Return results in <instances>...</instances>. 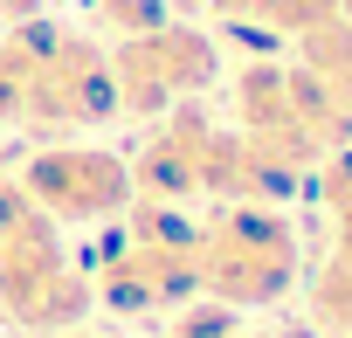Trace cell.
Here are the masks:
<instances>
[{"mask_svg":"<svg viewBox=\"0 0 352 338\" xmlns=\"http://www.w3.org/2000/svg\"><path fill=\"white\" fill-rule=\"evenodd\" d=\"M111 117H118V90L104 42L42 14L0 28V131L76 138Z\"/></svg>","mask_w":352,"mask_h":338,"instance_id":"obj_1","label":"cell"},{"mask_svg":"<svg viewBox=\"0 0 352 338\" xmlns=\"http://www.w3.org/2000/svg\"><path fill=\"white\" fill-rule=\"evenodd\" d=\"M90 304V269L63 249L56 221L21 194V180H0V317L49 338L76 331Z\"/></svg>","mask_w":352,"mask_h":338,"instance_id":"obj_2","label":"cell"},{"mask_svg":"<svg viewBox=\"0 0 352 338\" xmlns=\"http://www.w3.org/2000/svg\"><path fill=\"white\" fill-rule=\"evenodd\" d=\"M131 228L104 242L97 269H90V297L145 317V311H173L201 297V214L194 207H166V201H131Z\"/></svg>","mask_w":352,"mask_h":338,"instance_id":"obj_3","label":"cell"},{"mask_svg":"<svg viewBox=\"0 0 352 338\" xmlns=\"http://www.w3.org/2000/svg\"><path fill=\"white\" fill-rule=\"evenodd\" d=\"M304 276V235L276 201H221L201 221V297L228 311H263Z\"/></svg>","mask_w":352,"mask_h":338,"instance_id":"obj_4","label":"cell"},{"mask_svg":"<svg viewBox=\"0 0 352 338\" xmlns=\"http://www.w3.org/2000/svg\"><path fill=\"white\" fill-rule=\"evenodd\" d=\"M14 180L56 228H111L138 201L131 159L111 152V145H90V138H56V145L28 152Z\"/></svg>","mask_w":352,"mask_h":338,"instance_id":"obj_5","label":"cell"},{"mask_svg":"<svg viewBox=\"0 0 352 338\" xmlns=\"http://www.w3.org/2000/svg\"><path fill=\"white\" fill-rule=\"evenodd\" d=\"M111 90H118V111L131 117H166V111H180L194 104L208 83H214V42L194 28V21H152L138 35H118L111 49Z\"/></svg>","mask_w":352,"mask_h":338,"instance_id":"obj_6","label":"cell"},{"mask_svg":"<svg viewBox=\"0 0 352 338\" xmlns=\"http://www.w3.org/2000/svg\"><path fill=\"white\" fill-rule=\"evenodd\" d=\"M283 69H290V90H297L311 145L318 152H345L352 145V21L331 14V21L304 28L297 56Z\"/></svg>","mask_w":352,"mask_h":338,"instance_id":"obj_7","label":"cell"},{"mask_svg":"<svg viewBox=\"0 0 352 338\" xmlns=\"http://www.w3.org/2000/svg\"><path fill=\"white\" fill-rule=\"evenodd\" d=\"M208 8L221 14V21H242V28H270V35H304V28H318V21H331L338 14V0H208Z\"/></svg>","mask_w":352,"mask_h":338,"instance_id":"obj_8","label":"cell"},{"mask_svg":"<svg viewBox=\"0 0 352 338\" xmlns=\"http://www.w3.org/2000/svg\"><path fill=\"white\" fill-rule=\"evenodd\" d=\"M318 201L331 214V256L352 262V145L318 159Z\"/></svg>","mask_w":352,"mask_h":338,"instance_id":"obj_9","label":"cell"},{"mask_svg":"<svg viewBox=\"0 0 352 338\" xmlns=\"http://www.w3.org/2000/svg\"><path fill=\"white\" fill-rule=\"evenodd\" d=\"M311 311H318V324L331 331V338H352V262H324L318 269V283H311Z\"/></svg>","mask_w":352,"mask_h":338,"instance_id":"obj_10","label":"cell"},{"mask_svg":"<svg viewBox=\"0 0 352 338\" xmlns=\"http://www.w3.org/2000/svg\"><path fill=\"white\" fill-rule=\"evenodd\" d=\"M90 14H97L111 35H138V28L166 21V0H90Z\"/></svg>","mask_w":352,"mask_h":338,"instance_id":"obj_11","label":"cell"},{"mask_svg":"<svg viewBox=\"0 0 352 338\" xmlns=\"http://www.w3.org/2000/svg\"><path fill=\"white\" fill-rule=\"evenodd\" d=\"M35 8H42V0H0V14H8V21H28Z\"/></svg>","mask_w":352,"mask_h":338,"instance_id":"obj_12","label":"cell"},{"mask_svg":"<svg viewBox=\"0 0 352 338\" xmlns=\"http://www.w3.org/2000/svg\"><path fill=\"white\" fill-rule=\"evenodd\" d=\"M221 338H270V331H249V324H242V317H235V324H228V331H221Z\"/></svg>","mask_w":352,"mask_h":338,"instance_id":"obj_13","label":"cell"},{"mask_svg":"<svg viewBox=\"0 0 352 338\" xmlns=\"http://www.w3.org/2000/svg\"><path fill=\"white\" fill-rule=\"evenodd\" d=\"M338 14H345V21H352V0H338Z\"/></svg>","mask_w":352,"mask_h":338,"instance_id":"obj_14","label":"cell"},{"mask_svg":"<svg viewBox=\"0 0 352 338\" xmlns=\"http://www.w3.org/2000/svg\"><path fill=\"white\" fill-rule=\"evenodd\" d=\"M69 338H90V331H69Z\"/></svg>","mask_w":352,"mask_h":338,"instance_id":"obj_15","label":"cell"}]
</instances>
